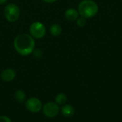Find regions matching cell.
<instances>
[{"label":"cell","mask_w":122,"mask_h":122,"mask_svg":"<svg viewBox=\"0 0 122 122\" xmlns=\"http://www.w3.org/2000/svg\"><path fill=\"white\" fill-rule=\"evenodd\" d=\"M26 109L31 113H38L42 109V103L38 98L31 97L25 102Z\"/></svg>","instance_id":"cell-6"},{"label":"cell","mask_w":122,"mask_h":122,"mask_svg":"<svg viewBox=\"0 0 122 122\" xmlns=\"http://www.w3.org/2000/svg\"><path fill=\"white\" fill-rule=\"evenodd\" d=\"M29 32L34 38L41 39L46 35V27L40 22H34L30 25Z\"/></svg>","instance_id":"cell-4"},{"label":"cell","mask_w":122,"mask_h":122,"mask_svg":"<svg viewBox=\"0 0 122 122\" xmlns=\"http://www.w3.org/2000/svg\"><path fill=\"white\" fill-rule=\"evenodd\" d=\"M44 2H46V3H49V4H51V3H54V2H56L57 0H43Z\"/></svg>","instance_id":"cell-16"},{"label":"cell","mask_w":122,"mask_h":122,"mask_svg":"<svg viewBox=\"0 0 122 122\" xmlns=\"http://www.w3.org/2000/svg\"><path fill=\"white\" fill-rule=\"evenodd\" d=\"M66 100H67V98H66V96L63 93H60L59 94H57L55 97V101L57 104H59V105H63L66 102Z\"/></svg>","instance_id":"cell-12"},{"label":"cell","mask_w":122,"mask_h":122,"mask_svg":"<svg viewBox=\"0 0 122 122\" xmlns=\"http://www.w3.org/2000/svg\"><path fill=\"white\" fill-rule=\"evenodd\" d=\"M16 76V73L13 68H6L1 72V78L4 82H11L15 78Z\"/></svg>","instance_id":"cell-7"},{"label":"cell","mask_w":122,"mask_h":122,"mask_svg":"<svg viewBox=\"0 0 122 122\" xmlns=\"http://www.w3.org/2000/svg\"><path fill=\"white\" fill-rule=\"evenodd\" d=\"M86 23V18L83 17H81L79 18H78L76 19V24L79 27H84Z\"/></svg>","instance_id":"cell-13"},{"label":"cell","mask_w":122,"mask_h":122,"mask_svg":"<svg viewBox=\"0 0 122 122\" xmlns=\"http://www.w3.org/2000/svg\"><path fill=\"white\" fill-rule=\"evenodd\" d=\"M33 52H34V55L35 56V57H36L37 58H41V50H34V51H33Z\"/></svg>","instance_id":"cell-15"},{"label":"cell","mask_w":122,"mask_h":122,"mask_svg":"<svg viewBox=\"0 0 122 122\" xmlns=\"http://www.w3.org/2000/svg\"><path fill=\"white\" fill-rule=\"evenodd\" d=\"M99 10L98 5L92 0H84L81 1L78 6V12L81 17L86 19L94 17Z\"/></svg>","instance_id":"cell-2"},{"label":"cell","mask_w":122,"mask_h":122,"mask_svg":"<svg viewBox=\"0 0 122 122\" xmlns=\"http://www.w3.org/2000/svg\"><path fill=\"white\" fill-rule=\"evenodd\" d=\"M14 98L15 100L19 103H22L26 99V93L23 90L19 89L17 90L14 93Z\"/></svg>","instance_id":"cell-11"},{"label":"cell","mask_w":122,"mask_h":122,"mask_svg":"<svg viewBox=\"0 0 122 122\" xmlns=\"http://www.w3.org/2000/svg\"><path fill=\"white\" fill-rule=\"evenodd\" d=\"M8 0H0V4L2 5V4H4L7 2Z\"/></svg>","instance_id":"cell-17"},{"label":"cell","mask_w":122,"mask_h":122,"mask_svg":"<svg viewBox=\"0 0 122 122\" xmlns=\"http://www.w3.org/2000/svg\"><path fill=\"white\" fill-rule=\"evenodd\" d=\"M49 31H50V33L51 34L52 36H54V37H58V36H59L61 34L62 28L58 24H53L50 27Z\"/></svg>","instance_id":"cell-10"},{"label":"cell","mask_w":122,"mask_h":122,"mask_svg":"<svg viewBox=\"0 0 122 122\" xmlns=\"http://www.w3.org/2000/svg\"><path fill=\"white\" fill-rule=\"evenodd\" d=\"M42 111L45 116L48 118H54L59 114L60 109L56 103L51 101L45 104L43 106Z\"/></svg>","instance_id":"cell-5"},{"label":"cell","mask_w":122,"mask_h":122,"mask_svg":"<svg viewBox=\"0 0 122 122\" xmlns=\"http://www.w3.org/2000/svg\"><path fill=\"white\" fill-rule=\"evenodd\" d=\"M4 15L8 22H15L19 18L20 9L16 4H8L4 9Z\"/></svg>","instance_id":"cell-3"},{"label":"cell","mask_w":122,"mask_h":122,"mask_svg":"<svg viewBox=\"0 0 122 122\" xmlns=\"http://www.w3.org/2000/svg\"><path fill=\"white\" fill-rule=\"evenodd\" d=\"M0 122H11V120L6 116H0Z\"/></svg>","instance_id":"cell-14"},{"label":"cell","mask_w":122,"mask_h":122,"mask_svg":"<svg viewBox=\"0 0 122 122\" xmlns=\"http://www.w3.org/2000/svg\"><path fill=\"white\" fill-rule=\"evenodd\" d=\"M35 41L31 35L28 34H20L14 40L15 50L22 56H26L33 52L35 48Z\"/></svg>","instance_id":"cell-1"},{"label":"cell","mask_w":122,"mask_h":122,"mask_svg":"<svg viewBox=\"0 0 122 122\" xmlns=\"http://www.w3.org/2000/svg\"><path fill=\"white\" fill-rule=\"evenodd\" d=\"M79 12L74 8H69L66 9L64 12L65 18L71 22L76 20L79 18Z\"/></svg>","instance_id":"cell-8"},{"label":"cell","mask_w":122,"mask_h":122,"mask_svg":"<svg viewBox=\"0 0 122 122\" xmlns=\"http://www.w3.org/2000/svg\"><path fill=\"white\" fill-rule=\"evenodd\" d=\"M61 113L62 115L66 118H70L73 116L75 114V109L73 106L70 104L64 105L61 109Z\"/></svg>","instance_id":"cell-9"}]
</instances>
